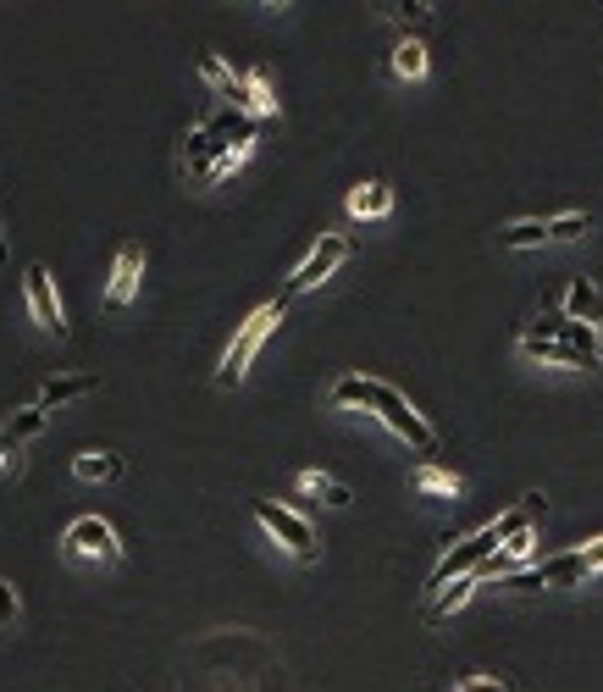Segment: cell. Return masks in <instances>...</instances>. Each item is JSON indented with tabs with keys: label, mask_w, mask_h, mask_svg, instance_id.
Listing matches in <instances>:
<instances>
[{
	"label": "cell",
	"mask_w": 603,
	"mask_h": 692,
	"mask_svg": "<svg viewBox=\"0 0 603 692\" xmlns=\"http://www.w3.org/2000/svg\"><path fill=\"white\" fill-rule=\"evenodd\" d=\"M476 587H482V576H454V587H443V593L438 598H432V609H426V621H432V626H438V621H449V615H460V609L465 604H471V593H476Z\"/></svg>",
	"instance_id": "5bb4252c"
},
{
	"label": "cell",
	"mask_w": 603,
	"mask_h": 692,
	"mask_svg": "<svg viewBox=\"0 0 603 692\" xmlns=\"http://www.w3.org/2000/svg\"><path fill=\"white\" fill-rule=\"evenodd\" d=\"M454 692H509V681H498V676H460V681H454Z\"/></svg>",
	"instance_id": "4316f807"
},
{
	"label": "cell",
	"mask_w": 603,
	"mask_h": 692,
	"mask_svg": "<svg viewBox=\"0 0 603 692\" xmlns=\"http://www.w3.org/2000/svg\"><path fill=\"white\" fill-rule=\"evenodd\" d=\"M45 416H50L45 405H28V410H17V416L6 421V427H0V449H23L28 438H39V432H45Z\"/></svg>",
	"instance_id": "ffe728a7"
},
{
	"label": "cell",
	"mask_w": 603,
	"mask_h": 692,
	"mask_svg": "<svg viewBox=\"0 0 603 692\" xmlns=\"http://www.w3.org/2000/svg\"><path fill=\"white\" fill-rule=\"evenodd\" d=\"M255 521H261L294 560H305V565L316 560V526H310L299 510H283V504H272V499H255Z\"/></svg>",
	"instance_id": "277c9868"
},
{
	"label": "cell",
	"mask_w": 603,
	"mask_h": 692,
	"mask_svg": "<svg viewBox=\"0 0 603 692\" xmlns=\"http://www.w3.org/2000/svg\"><path fill=\"white\" fill-rule=\"evenodd\" d=\"M576 554H581V571H587V576L603 571V537H598V543H587V549H576Z\"/></svg>",
	"instance_id": "f1b7e54d"
},
{
	"label": "cell",
	"mask_w": 603,
	"mask_h": 692,
	"mask_svg": "<svg viewBox=\"0 0 603 692\" xmlns=\"http://www.w3.org/2000/svg\"><path fill=\"white\" fill-rule=\"evenodd\" d=\"M498 244L504 250H537V244H548V222H509L498 233Z\"/></svg>",
	"instance_id": "cb8c5ba5"
},
{
	"label": "cell",
	"mask_w": 603,
	"mask_h": 692,
	"mask_svg": "<svg viewBox=\"0 0 603 692\" xmlns=\"http://www.w3.org/2000/svg\"><path fill=\"white\" fill-rule=\"evenodd\" d=\"M332 405L371 410V416H377L393 438L410 443L415 454H438V432H432V421H426L421 410H410V399H404L399 388H388V382H377V377H338V382H332Z\"/></svg>",
	"instance_id": "6da1fadb"
},
{
	"label": "cell",
	"mask_w": 603,
	"mask_h": 692,
	"mask_svg": "<svg viewBox=\"0 0 603 692\" xmlns=\"http://www.w3.org/2000/svg\"><path fill=\"white\" fill-rule=\"evenodd\" d=\"M410 488H415V493H426V499H454V504L465 499V482L454 477V471L432 466V460H426V466H415V471H410Z\"/></svg>",
	"instance_id": "8fae6325"
},
{
	"label": "cell",
	"mask_w": 603,
	"mask_h": 692,
	"mask_svg": "<svg viewBox=\"0 0 603 692\" xmlns=\"http://www.w3.org/2000/svg\"><path fill=\"white\" fill-rule=\"evenodd\" d=\"M17 621V593H12V582H0V626H12Z\"/></svg>",
	"instance_id": "83f0119b"
},
{
	"label": "cell",
	"mask_w": 603,
	"mask_h": 692,
	"mask_svg": "<svg viewBox=\"0 0 603 692\" xmlns=\"http://www.w3.org/2000/svg\"><path fill=\"white\" fill-rule=\"evenodd\" d=\"M249 161V144H233V150H222V156H216V167H211V178L205 183H222V178H233L238 167H244Z\"/></svg>",
	"instance_id": "484cf974"
},
{
	"label": "cell",
	"mask_w": 603,
	"mask_h": 692,
	"mask_svg": "<svg viewBox=\"0 0 603 692\" xmlns=\"http://www.w3.org/2000/svg\"><path fill=\"white\" fill-rule=\"evenodd\" d=\"M139 277H144V250L139 244H122L117 250V266H111V283H106V311L122 316L139 294Z\"/></svg>",
	"instance_id": "9c48e42d"
},
{
	"label": "cell",
	"mask_w": 603,
	"mask_h": 692,
	"mask_svg": "<svg viewBox=\"0 0 603 692\" xmlns=\"http://www.w3.org/2000/svg\"><path fill=\"white\" fill-rule=\"evenodd\" d=\"M526 333H537V338H554V344H565V349H576V355H587V366L598 371L603 366V338L592 333V327H581V322H570V316H559V311H548V316H537Z\"/></svg>",
	"instance_id": "52a82bcc"
},
{
	"label": "cell",
	"mask_w": 603,
	"mask_h": 692,
	"mask_svg": "<svg viewBox=\"0 0 603 692\" xmlns=\"http://www.w3.org/2000/svg\"><path fill=\"white\" fill-rule=\"evenodd\" d=\"M388 211H393V189L382 178L349 189V216H366V222H377V216H388Z\"/></svg>",
	"instance_id": "9a60e30c"
},
{
	"label": "cell",
	"mask_w": 603,
	"mask_h": 692,
	"mask_svg": "<svg viewBox=\"0 0 603 692\" xmlns=\"http://www.w3.org/2000/svg\"><path fill=\"white\" fill-rule=\"evenodd\" d=\"M299 493H305V499H321V504H332V510H343V504H355V493L343 488L338 477H327V471H299Z\"/></svg>",
	"instance_id": "44dd1931"
},
{
	"label": "cell",
	"mask_w": 603,
	"mask_h": 692,
	"mask_svg": "<svg viewBox=\"0 0 603 692\" xmlns=\"http://www.w3.org/2000/svg\"><path fill=\"white\" fill-rule=\"evenodd\" d=\"M537 515H543V493H526L521 504L509 515H498L493 521V532H498V549H504L509 537H521V532H537Z\"/></svg>",
	"instance_id": "4fadbf2b"
},
{
	"label": "cell",
	"mask_w": 603,
	"mask_h": 692,
	"mask_svg": "<svg viewBox=\"0 0 603 692\" xmlns=\"http://www.w3.org/2000/svg\"><path fill=\"white\" fill-rule=\"evenodd\" d=\"M61 554H67V565H117L122 560L117 526L100 521V515H78L61 537Z\"/></svg>",
	"instance_id": "3957f363"
},
{
	"label": "cell",
	"mask_w": 603,
	"mask_h": 692,
	"mask_svg": "<svg viewBox=\"0 0 603 692\" xmlns=\"http://www.w3.org/2000/svg\"><path fill=\"white\" fill-rule=\"evenodd\" d=\"M122 454H106V449H89V454H78V460H72V477L78 482H117L122 477Z\"/></svg>",
	"instance_id": "d6986e66"
},
{
	"label": "cell",
	"mask_w": 603,
	"mask_h": 692,
	"mask_svg": "<svg viewBox=\"0 0 603 692\" xmlns=\"http://www.w3.org/2000/svg\"><path fill=\"white\" fill-rule=\"evenodd\" d=\"M23 294H28V311H34V322L45 327V333H67V316H61V299H56V288H50V272L45 266H28L23 272Z\"/></svg>",
	"instance_id": "ba28073f"
},
{
	"label": "cell",
	"mask_w": 603,
	"mask_h": 692,
	"mask_svg": "<svg viewBox=\"0 0 603 692\" xmlns=\"http://www.w3.org/2000/svg\"><path fill=\"white\" fill-rule=\"evenodd\" d=\"M432 12V6H421V0H415V6H393V17H399V23H410V17H426Z\"/></svg>",
	"instance_id": "4dcf8cb0"
},
{
	"label": "cell",
	"mask_w": 603,
	"mask_h": 692,
	"mask_svg": "<svg viewBox=\"0 0 603 692\" xmlns=\"http://www.w3.org/2000/svg\"><path fill=\"white\" fill-rule=\"evenodd\" d=\"M244 117H277V89L266 78V67L244 72Z\"/></svg>",
	"instance_id": "2e32d148"
},
{
	"label": "cell",
	"mask_w": 603,
	"mask_h": 692,
	"mask_svg": "<svg viewBox=\"0 0 603 692\" xmlns=\"http://www.w3.org/2000/svg\"><path fill=\"white\" fill-rule=\"evenodd\" d=\"M493 549H498V532H493V521H487L482 532H471V537H465V543H454V549L443 554L438 565H432V576H426V587H432V593H443V587H449L454 576H471V571H476V565H482Z\"/></svg>",
	"instance_id": "5b68a950"
},
{
	"label": "cell",
	"mask_w": 603,
	"mask_h": 692,
	"mask_svg": "<svg viewBox=\"0 0 603 692\" xmlns=\"http://www.w3.org/2000/svg\"><path fill=\"white\" fill-rule=\"evenodd\" d=\"M521 355H526V360H543V366H565V371H592L587 355H576V349L554 344V338H537V333H521Z\"/></svg>",
	"instance_id": "7c38bea8"
},
{
	"label": "cell",
	"mask_w": 603,
	"mask_h": 692,
	"mask_svg": "<svg viewBox=\"0 0 603 692\" xmlns=\"http://www.w3.org/2000/svg\"><path fill=\"white\" fill-rule=\"evenodd\" d=\"M388 67H393V78H410V84H415V78H426V45H421V39H404V45L393 50Z\"/></svg>",
	"instance_id": "603a6c76"
},
{
	"label": "cell",
	"mask_w": 603,
	"mask_h": 692,
	"mask_svg": "<svg viewBox=\"0 0 603 692\" xmlns=\"http://www.w3.org/2000/svg\"><path fill=\"white\" fill-rule=\"evenodd\" d=\"M587 211H565V216H554V222H548V239H559V244H570V239H581V233H587Z\"/></svg>",
	"instance_id": "d4e9b609"
},
{
	"label": "cell",
	"mask_w": 603,
	"mask_h": 692,
	"mask_svg": "<svg viewBox=\"0 0 603 692\" xmlns=\"http://www.w3.org/2000/svg\"><path fill=\"white\" fill-rule=\"evenodd\" d=\"M216 156H222V144L211 139V128H189V139H183V161H189V172L194 178H211V167H216Z\"/></svg>",
	"instance_id": "e0dca14e"
},
{
	"label": "cell",
	"mask_w": 603,
	"mask_h": 692,
	"mask_svg": "<svg viewBox=\"0 0 603 692\" xmlns=\"http://www.w3.org/2000/svg\"><path fill=\"white\" fill-rule=\"evenodd\" d=\"M200 78H205V84H211L216 95H222L227 106H233V111H244V78H233L222 56H200Z\"/></svg>",
	"instance_id": "ac0fdd59"
},
{
	"label": "cell",
	"mask_w": 603,
	"mask_h": 692,
	"mask_svg": "<svg viewBox=\"0 0 603 692\" xmlns=\"http://www.w3.org/2000/svg\"><path fill=\"white\" fill-rule=\"evenodd\" d=\"M23 471V454L17 449H0V477H17Z\"/></svg>",
	"instance_id": "f546056e"
},
{
	"label": "cell",
	"mask_w": 603,
	"mask_h": 692,
	"mask_svg": "<svg viewBox=\"0 0 603 692\" xmlns=\"http://www.w3.org/2000/svg\"><path fill=\"white\" fill-rule=\"evenodd\" d=\"M277 322H283V299H277V305H261V311L238 327L233 344H227V355H222V371H216V382H222V388H238V382H244L255 349L266 344V333H277Z\"/></svg>",
	"instance_id": "7a4b0ae2"
},
{
	"label": "cell",
	"mask_w": 603,
	"mask_h": 692,
	"mask_svg": "<svg viewBox=\"0 0 603 692\" xmlns=\"http://www.w3.org/2000/svg\"><path fill=\"white\" fill-rule=\"evenodd\" d=\"M559 316H570V322L592 327V333L603 338V294L587 283V277H576V283L565 288V311H559Z\"/></svg>",
	"instance_id": "30bf717a"
},
{
	"label": "cell",
	"mask_w": 603,
	"mask_h": 692,
	"mask_svg": "<svg viewBox=\"0 0 603 692\" xmlns=\"http://www.w3.org/2000/svg\"><path fill=\"white\" fill-rule=\"evenodd\" d=\"M83 394H95V377H45V388H39L34 405H67V399H83Z\"/></svg>",
	"instance_id": "7402d4cb"
},
{
	"label": "cell",
	"mask_w": 603,
	"mask_h": 692,
	"mask_svg": "<svg viewBox=\"0 0 603 692\" xmlns=\"http://www.w3.org/2000/svg\"><path fill=\"white\" fill-rule=\"evenodd\" d=\"M355 255V244L343 239V233H321V244L305 255V261L294 266V277H288V294H305V288H316V283H327L332 272H338L343 261Z\"/></svg>",
	"instance_id": "8992f818"
}]
</instances>
